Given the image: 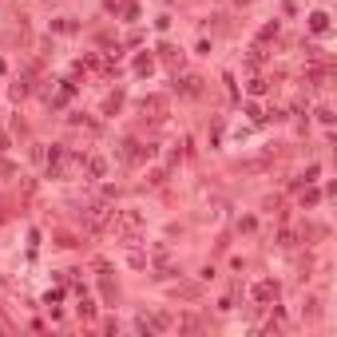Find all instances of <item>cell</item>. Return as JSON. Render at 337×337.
Instances as JSON below:
<instances>
[{"label": "cell", "instance_id": "obj_5", "mask_svg": "<svg viewBox=\"0 0 337 337\" xmlns=\"http://www.w3.org/2000/svg\"><path fill=\"white\" fill-rule=\"evenodd\" d=\"M79 317H88V321L96 317V302H92V298H83V302H79Z\"/></svg>", "mask_w": 337, "mask_h": 337}, {"label": "cell", "instance_id": "obj_4", "mask_svg": "<svg viewBox=\"0 0 337 337\" xmlns=\"http://www.w3.org/2000/svg\"><path fill=\"white\" fill-rule=\"evenodd\" d=\"M310 28H313V32H325V28H329V16H325V12H313V16H310Z\"/></svg>", "mask_w": 337, "mask_h": 337}, {"label": "cell", "instance_id": "obj_6", "mask_svg": "<svg viewBox=\"0 0 337 337\" xmlns=\"http://www.w3.org/2000/svg\"><path fill=\"white\" fill-rule=\"evenodd\" d=\"M163 60H167V64H183V52L167 44V48H163Z\"/></svg>", "mask_w": 337, "mask_h": 337}, {"label": "cell", "instance_id": "obj_10", "mask_svg": "<svg viewBox=\"0 0 337 337\" xmlns=\"http://www.w3.org/2000/svg\"><path fill=\"white\" fill-rule=\"evenodd\" d=\"M238 4H250V0H238Z\"/></svg>", "mask_w": 337, "mask_h": 337}, {"label": "cell", "instance_id": "obj_9", "mask_svg": "<svg viewBox=\"0 0 337 337\" xmlns=\"http://www.w3.org/2000/svg\"><path fill=\"white\" fill-rule=\"evenodd\" d=\"M266 92V79H250V96H262Z\"/></svg>", "mask_w": 337, "mask_h": 337}, {"label": "cell", "instance_id": "obj_1", "mask_svg": "<svg viewBox=\"0 0 337 337\" xmlns=\"http://www.w3.org/2000/svg\"><path fill=\"white\" fill-rule=\"evenodd\" d=\"M111 215H115V210H107V206H92V210L83 215V222H88V230H103V226L111 222Z\"/></svg>", "mask_w": 337, "mask_h": 337}, {"label": "cell", "instance_id": "obj_3", "mask_svg": "<svg viewBox=\"0 0 337 337\" xmlns=\"http://www.w3.org/2000/svg\"><path fill=\"white\" fill-rule=\"evenodd\" d=\"M198 83H202V79H198V75H183V83H175V88H179V92H183V96H198V92H202V88H198Z\"/></svg>", "mask_w": 337, "mask_h": 337}, {"label": "cell", "instance_id": "obj_7", "mask_svg": "<svg viewBox=\"0 0 337 337\" xmlns=\"http://www.w3.org/2000/svg\"><path fill=\"white\" fill-rule=\"evenodd\" d=\"M151 68H155V64H151V56H139V60H135V72H139V75H147Z\"/></svg>", "mask_w": 337, "mask_h": 337}, {"label": "cell", "instance_id": "obj_8", "mask_svg": "<svg viewBox=\"0 0 337 337\" xmlns=\"http://www.w3.org/2000/svg\"><path fill=\"white\" fill-rule=\"evenodd\" d=\"M88 167H92V175H96V179H99V175H103V171H107V163H103V159H92V163H88Z\"/></svg>", "mask_w": 337, "mask_h": 337}, {"label": "cell", "instance_id": "obj_2", "mask_svg": "<svg viewBox=\"0 0 337 337\" xmlns=\"http://www.w3.org/2000/svg\"><path fill=\"white\" fill-rule=\"evenodd\" d=\"M254 298L266 302V306H270V302H278V282H258V286H254Z\"/></svg>", "mask_w": 337, "mask_h": 337}]
</instances>
